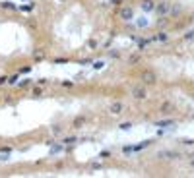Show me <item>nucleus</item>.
I'll return each mask as SVG.
<instances>
[{"label":"nucleus","instance_id":"f03ea898","mask_svg":"<svg viewBox=\"0 0 194 178\" xmlns=\"http://www.w3.org/2000/svg\"><path fill=\"white\" fill-rule=\"evenodd\" d=\"M132 97H134V99H146V97H148V93H146V89H144V87H140V85H138V87L132 89Z\"/></svg>","mask_w":194,"mask_h":178},{"label":"nucleus","instance_id":"6e6552de","mask_svg":"<svg viewBox=\"0 0 194 178\" xmlns=\"http://www.w3.org/2000/svg\"><path fill=\"white\" fill-rule=\"evenodd\" d=\"M130 126H132L130 122H122V124H120V130H130Z\"/></svg>","mask_w":194,"mask_h":178},{"label":"nucleus","instance_id":"39448f33","mask_svg":"<svg viewBox=\"0 0 194 178\" xmlns=\"http://www.w3.org/2000/svg\"><path fill=\"white\" fill-rule=\"evenodd\" d=\"M142 8H144V10H153V2H151V0H144Z\"/></svg>","mask_w":194,"mask_h":178},{"label":"nucleus","instance_id":"20e7f679","mask_svg":"<svg viewBox=\"0 0 194 178\" xmlns=\"http://www.w3.org/2000/svg\"><path fill=\"white\" fill-rule=\"evenodd\" d=\"M120 16H122L124 19H132V10H130V8H126V10H122V12H120Z\"/></svg>","mask_w":194,"mask_h":178},{"label":"nucleus","instance_id":"9b49d317","mask_svg":"<svg viewBox=\"0 0 194 178\" xmlns=\"http://www.w3.org/2000/svg\"><path fill=\"white\" fill-rule=\"evenodd\" d=\"M2 83H6V77H4V76L0 77V85H2Z\"/></svg>","mask_w":194,"mask_h":178},{"label":"nucleus","instance_id":"f257e3e1","mask_svg":"<svg viewBox=\"0 0 194 178\" xmlns=\"http://www.w3.org/2000/svg\"><path fill=\"white\" fill-rule=\"evenodd\" d=\"M124 110V105L120 101H115V103H111V107H109V112L111 114H120Z\"/></svg>","mask_w":194,"mask_h":178},{"label":"nucleus","instance_id":"0eeeda50","mask_svg":"<svg viewBox=\"0 0 194 178\" xmlns=\"http://www.w3.org/2000/svg\"><path fill=\"white\" fill-rule=\"evenodd\" d=\"M84 122H85V118H76V120H74V128H80Z\"/></svg>","mask_w":194,"mask_h":178},{"label":"nucleus","instance_id":"423d86ee","mask_svg":"<svg viewBox=\"0 0 194 178\" xmlns=\"http://www.w3.org/2000/svg\"><path fill=\"white\" fill-rule=\"evenodd\" d=\"M173 124H175L173 120H165V122H157L155 126H161V128H165V126H173Z\"/></svg>","mask_w":194,"mask_h":178},{"label":"nucleus","instance_id":"9d476101","mask_svg":"<svg viewBox=\"0 0 194 178\" xmlns=\"http://www.w3.org/2000/svg\"><path fill=\"white\" fill-rule=\"evenodd\" d=\"M64 143H72V141H76V138H66V140H62Z\"/></svg>","mask_w":194,"mask_h":178},{"label":"nucleus","instance_id":"7ed1b4c3","mask_svg":"<svg viewBox=\"0 0 194 178\" xmlns=\"http://www.w3.org/2000/svg\"><path fill=\"white\" fill-rule=\"evenodd\" d=\"M142 79L146 83H153L155 81V74H153V72H144V74H142Z\"/></svg>","mask_w":194,"mask_h":178},{"label":"nucleus","instance_id":"1a4fd4ad","mask_svg":"<svg viewBox=\"0 0 194 178\" xmlns=\"http://www.w3.org/2000/svg\"><path fill=\"white\" fill-rule=\"evenodd\" d=\"M169 108H171V105H169V103H165V105L161 107V110H163V112H169Z\"/></svg>","mask_w":194,"mask_h":178},{"label":"nucleus","instance_id":"f8f14e48","mask_svg":"<svg viewBox=\"0 0 194 178\" xmlns=\"http://www.w3.org/2000/svg\"><path fill=\"white\" fill-rule=\"evenodd\" d=\"M60 2H62V0H60Z\"/></svg>","mask_w":194,"mask_h":178}]
</instances>
